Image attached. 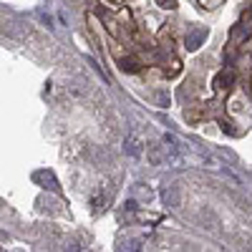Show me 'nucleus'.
I'll return each mask as SVG.
<instances>
[{
  "mask_svg": "<svg viewBox=\"0 0 252 252\" xmlns=\"http://www.w3.org/2000/svg\"><path fill=\"white\" fill-rule=\"evenodd\" d=\"M232 83H235V71H229V68H224L215 76V89L217 91H229Z\"/></svg>",
  "mask_w": 252,
  "mask_h": 252,
  "instance_id": "f257e3e1",
  "label": "nucleus"
},
{
  "mask_svg": "<svg viewBox=\"0 0 252 252\" xmlns=\"http://www.w3.org/2000/svg\"><path fill=\"white\" fill-rule=\"evenodd\" d=\"M204 38H207V31H204V28H194V31H189V33H187L184 43H187L189 51H197V48L202 46V40H204Z\"/></svg>",
  "mask_w": 252,
  "mask_h": 252,
  "instance_id": "f03ea898",
  "label": "nucleus"
},
{
  "mask_svg": "<svg viewBox=\"0 0 252 252\" xmlns=\"http://www.w3.org/2000/svg\"><path fill=\"white\" fill-rule=\"evenodd\" d=\"M146 152H149V161H152L154 166L169 159V154H166V146H159V144H152V146H146Z\"/></svg>",
  "mask_w": 252,
  "mask_h": 252,
  "instance_id": "7ed1b4c3",
  "label": "nucleus"
},
{
  "mask_svg": "<svg viewBox=\"0 0 252 252\" xmlns=\"http://www.w3.org/2000/svg\"><path fill=\"white\" fill-rule=\"evenodd\" d=\"M124 152L129 154V157H139L141 154V139L136 134H129V136H126V141H124Z\"/></svg>",
  "mask_w": 252,
  "mask_h": 252,
  "instance_id": "20e7f679",
  "label": "nucleus"
},
{
  "mask_svg": "<svg viewBox=\"0 0 252 252\" xmlns=\"http://www.w3.org/2000/svg\"><path fill=\"white\" fill-rule=\"evenodd\" d=\"M33 179H35V182H40V184H48V189H58V182H56L53 172L40 169V172H35V174H33Z\"/></svg>",
  "mask_w": 252,
  "mask_h": 252,
  "instance_id": "39448f33",
  "label": "nucleus"
},
{
  "mask_svg": "<svg viewBox=\"0 0 252 252\" xmlns=\"http://www.w3.org/2000/svg\"><path fill=\"white\" fill-rule=\"evenodd\" d=\"M119 68H121L124 73H136V71L141 68V63H139V58L129 56V58H121V61H119Z\"/></svg>",
  "mask_w": 252,
  "mask_h": 252,
  "instance_id": "423d86ee",
  "label": "nucleus"
},
{
  "mask_svg": "<svg viewBox=\"0 0 252 252\" xmlns=\"http://www.w3.org/2000/svg\"><path fill=\"white\" fill-rule=\"evenodd\" d=\"M101 3H103V5H109V8H114V10H116V8H121V3H124V0H101Z\"/></svg>",
  "mask_w": 252,
  "mask_h": 252,
  "instance_id": "0eeeda50",
  "label": "nucleus"
},
{
  "mask_svg": "<svg viewBox=\"0 0 252 252\" xmlns=\"http://www.w3.org/2000/svg\"><path fill=\"white\" fill-rule=\"evenodd\" d=\"M161 8H177V0H157Z\"/></svg>",
  "mask_w": 252,
  "mask_h": 252,
  "instance_id": "6e6552de",
  "label": "nucleus"
}]
</instances>
